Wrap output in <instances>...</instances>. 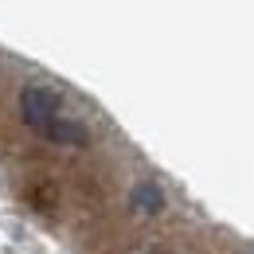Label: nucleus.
I'll use <instances>...</instances> for the list:
<instances>
[{
  "label": "nucleus",
  "instance_id": "nucleus-1",
  "mask_svg": "<svg viewBox=\"0 0 254 254\" xmlns=\"http://www.w3.org/2000/svg\"><path fill=\"white\" fill-rule=\"evenodd\" d=\"M20 122L51 145H66V149H86L90 145V129L66 114L63 94L47 82H28L20 90Z\"/></svg>",
  "mask_w": 254,
  "mask_h": 254
},
{
  "label": "nucleus",
  "instance_id": "nucleus-2",
  "mask_svg": "<svg viewBox=\"0 0 254 254\" xmlns=\"http://www.w3.org/2000/svg\"><path fill=\"white\" fill-rule=\"evenodd\" d=\"M24 199H28V207H35L39 215H55V207H59V195H55V188H51L47 180H28V184H24Z\"/></svg>",
  "mask_w": 254,
  "mask_h": 254
},
{
  "label": "nucleus",
  "instance_id": "nucleus-3",
  "mask_svg": "<svg viewBox=\"0 0 254 254\" xmlns=\"http://www.w3.org/2000/svg\"><path fill=\"white\" fill-rule=\"evenodd\" d=\"M160 207H164V191H160L153 180H141V184L133 188V211H141V215H157Z\"/></svg>",
  "mask_w": 254,
  "mask_h": 254
},
{
  "label": "nucleus",
  "instance_id": "nucleus-4",
  "mask_svg": "<svg viewBox=\"0 0 254 254\" xmlns=\"http://www.w3.org/2000/svg\"><path fill=\"white\" fill-rule=\"evenodd\" d=\"M235 254H254V247H243V251H235Z\"/></svg>",
  "mask_w": 254,
  "mask_h": 254
}]
</instances>
